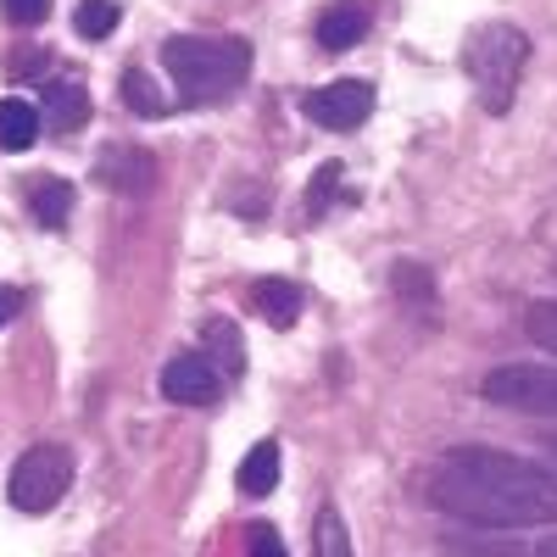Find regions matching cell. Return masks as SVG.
<instances>
[{"mask_svg": "<svg viewBox=\"0 0 557 557\" xmlns=\"http://www.w3.org/2000/svg\"><path fill=\"white\" fill-rule=\"evenodd\" d=\"M312 557H357V552H351V530H346V519H341V507H318Z\"/></svg>", "mask_w": 557, "mask_h": 557, "instance_id": "15", "label": "cell"}, {"mask_svg": "<svg viewBox=\"0 0 557 557\" xmlns=\"http://www.w3.org/2000/svg\"><path fill=\"white\" fill-rule=\"evenodd\" d=\"M28 207H34L39 223L62 228V223L73 218V184H67V178H34V184H28Z\"/></svg>", "mask_w": 557, "mask_h": 557, "instance_id": "13", "label": "cell"}, {"mask_svg": "<svg viewBox=\"0 0 557 557\" xmlns=\"http://www.w3.org/2000/svg\"><path fill=\"white\" fill-rule=\"evenodd\" d=\"M368 112H374V84L368 78H335V84H323L307 96V117L318 128H335V134L368 123Z\"/></svg>", "mask_w": 557, "mask_h": 557, "instance_id": "6", "label": "cell"}, {"mask_svg": "<svg viewBox=\"0 0 557 557\" xmlns=\"http://www.w3.org/2000/svg\"><path fill=\"white\" fill-rule=\"evenodd\" d=\"M123 101H128V112H139V117H162V112H168L162 89L151 84L146 67H128V73H123Z\"/></svg>", "mask_w": 557, "mask_h": 557, "instance_id": "16", "label": "cell"}, {"mask_svg": "<svg viewBox=\"0 0 557 557\" xmlns=\"http://www.w3.org/2000/svg\"><path fill=\"white\" fill-rule=\"evenodd\" d=\"M251 301L273 330H290V323L301 318V285L296 278H262V285L251 290Z\"/></svg>", "mask_w": 557, "mask_h": 557, "instance_id": "11", "label": "cell"}, {"mask_svg": "<svg viewBox=\"0 0 557 557\" xmlns=\"http://www.w3.org/2000/svg\"><path fill=\"white\" fill-rule=\"evenodd\" d=\"M39 123L57 128V134L84 128V123H89V89H78V84H51V89H45V117H39Z\"/></svg>", "mask_w": 557, "mask_h": 557, "instance_id": "10", "label": "cell"}, {"mask_svg": "<svg viewBox=\"0 0 557 557\" xmlns=\"http://www.w3.org/2000/svg\"><path fill=\"white\" fill-rule=\"evenodd\" d=\"M73 28H78L84 39H107V34L117 28V7H112V0H84L78 17H73Z\"/></svg>", "mask_w": 557, "mask_h": 557, "instance_id": "17", "label": "cell"}, {"mask_svg": "<svg viewBox=\"0 0 557 557\" xmlns=\"http://www.w3.org/2000/svg\"><path fill=\"white\" fill-rule=\"evenodd\" d=\"M541 557H557V535H552V541H541Z\"/></svg>", "mask_w": 557, "mask_h": 557, "instance_id": "24", "label": "cell"}, {"mask_svg": "<svg viewBox=\"0 0 557 557\" xmlns=\"http://www.w3.org/2000/svg\"><path fill=\"white\" fill-rule=\"evenodd\" d=\"M424 502L446 519L485 530L557 524V480L496 446H451L424 474Z\"/></svg>", "mask_w": 557, "mask_h": 557, "instance_id": "1", "label": "cell"}, {"mask_svg": "<svg viewBox=\"0 0 557 557\" xmlns=\"http://www.w3.org/2000/svg\"><path fill=\"white\" fill-rule=\"evenodd\" d=\"M480 396L513 412H557V368L535 362H502L480 380Z\"/></svg>", "mask_w": 557, "mask_h": 557, "instance_id": "5", "label": "cell"}, {"mask_svg": "<svg viewBox=\"0 0 557 557\" xmlns=\"http://www.w3.org/2000/svg\"><path fill=\"white\" fill-rule=\"evenodd\" d=\"M101 184L117 196H146L151 184H157V162L146 151H134V146H112L101 157Z\"/></svg>", "mask_w": 557, "mask_h": 557, "instance_id": "8", "label": "cell"}, {"mask_svg": "<svg viewBox=\"0 0 557 557\" xmlns=\"http://www.w3.org/2000/svg\"><path fill=\"white\" fill-rule=\"evenodd\" d=\"M273 485H278V446L262 441V446H251L246 462H240V491H246V496H268Z\"/></svg>", "mask_w": 557, "mask_h": 557, "instance_id": "14", "label": "cell"}, {"mask_svg": "<svg viewBox=\"0 0 557 557\" xmlns=\"http://www.w3.org/2000/svg\"><path fill=\"white\" fill-rule=\"evenodd\" d=\"M39 139V107L34 101H0V151H28Z\"/></svg>", "mask_w": 557, "mask_h": 557, "instance_id": "12", "label": "cell"}, {"mask_svg": "<svg viewBox=\"0 0 557 557\" xmlns=\"http://www.w3.org/2000/svg\"><path fill=\"white\" fill-rule=\"evenodd\" d=\"M462 67H469L474 89H480V107L491 117H502L513 107L524 67H530V39L513 23H480L469 39H462Z\"/></svg>", "mask_w": 557, "mask_h": 557, "instance_id": "3", "label": "cell"}, {"mask_svg": "<svg viewBox=\"0 0 557 557\" xmlns=\"http://www.w3.org/2000/svg\"><path fill=\"white\" fill-rule=\"evenodd\" d=\"M17 307H23V296H17V290H0V330H7V323L17 318Z\"/></svg>", "mask_w": 557, "mask_h": 557, "instance_id": "22", "label": "cell"}, {"mask_svg": "<svg viewBox=\"0 0 557 557\" xmlns=\"http://www.w3.org/2000/svg\"><path fill=\"white\" fill-rule=\"evenodd\" d=\"M246 552H251V557H285V541H278L273 524H251V530H246Z\"/></svg>", "mask_w": 557, "mask_h": 557, "instance_id": "20", "label": "cell"}, {"mask_svg": "<svg viewBox=\"0 0 557 557\" xmlns=\"http://www.w3.org/2000/svg\"><path fill=\"white\" fill-rule=\"evenodd\" d=\"M162 67L178 89V101L190 107H218L223 96L251 78V45L235 34H173L162 45Z\"/></svg>", "mask_w": 557, "mask_h": 557, "instance_id": "2", "label": "cell"}, {"mask_svg": "<svg viewBox=\"0 0 557 557\" xmlns=\"http://www.w3.org/2000/svg\"><path fill=\"white\" fill-rule=\"evenodd\" d=\"M362 34H368V7L362 0H341V7H330L318 17V45L323 51H351Z\"/></svg>", "mask_w": 557, "mask_h": 557, "instance_id": "9", "label": "cell"}, {"mask_svg": "<svg viewBox=\"0 0 557 557\" xmlns=\"http://www.w3.org/2000/svg\"><path fill=\"white\" fill-rule=\"evenodd\" d=\"M546 446H552V451H557V435H552V441H546Z\"/></svg>", "mask_w": 557, "mask_h": 557, "instance_id": "25", "label": "cell"}, {"mask_svg": "<svg viewBox=\"0 0 557 557\" xmlns=\"http://www.w3.org/2000/svg\"><path fill=\"white\" fill-rule=\"evenodd\" d=\"M73 485V451L67 446H28L12 469V507L17 513H51Z\"/></svg>", "mask_w": 557, "mask_h": 557, "instance_id": "4", "label": "cell"}, {"mask_svg": "<svg viewBox=\"0 0 557 557\" xmlns=\"http://www.w3.org/2000/svg\"><path fill=\"white\" fill-rule=\"evenodd\" d=\"M335 184H341V162H323V168H318V178L307 184V207H312V212H323V207H330V196H335Z\"/></svg>", "mask_w": 557, "mask_h": 557, "instance_id": "19", "label": "cell"}, {"mask_svg": "<svg viewBox=\"0 0 557 557\" xmlns=\"http://www.w3.org/2000/svg\"><path fill=\"white\" fill-rule=\"evenodd\" d=\"M45 12H51V0H7V17H12L17 28H34V23H45Z\"/></svg>", "mask_w": 557, "mask_h": 557, "instance_id": "21", "label": "cell"}, {"mask_svg": "<svg viewBox=\"0 0 557 557\" xmlns=\"http://www.w3.org/2000/svg\"><path fill=\"white\" fill-rule=\"evenodd\" d=\"M218 391H223V380H218V368H212L207 357H173V362L162 368V396H168V401L212 407Z\"/></svg>", "mask_w": 557, "mask_h": 557, "instance_id": "7", "label": "cell"}, {"mask_svg": "<svg viewBox=\"0 0 557 557\" xmlns=\"http://www.w3.org/2000/svg\"><path fill=\"white\" fill-rule=\"evenodd\" d=\"M524 330H530V341H535L541 351L557 357V301H535V307L524 312Z\"/></svg>", "mask_w": 557, "mask_h": 557, "instance_id": "18", "label": "cell"}, {"mask_svg": "<svg viewBox=\"0 0 557 557\" xmlns=\"http://www.w3.org/2000/svg\"><path fill=\"white\" fill-rule=\"evenodd\" d=\"M45 67V51H17V62H12V73H39Z\"/></svg>", "mask_w": 557, "mask_h": 557, "instance_id": "23", "label": "cell"}]
</instances>
